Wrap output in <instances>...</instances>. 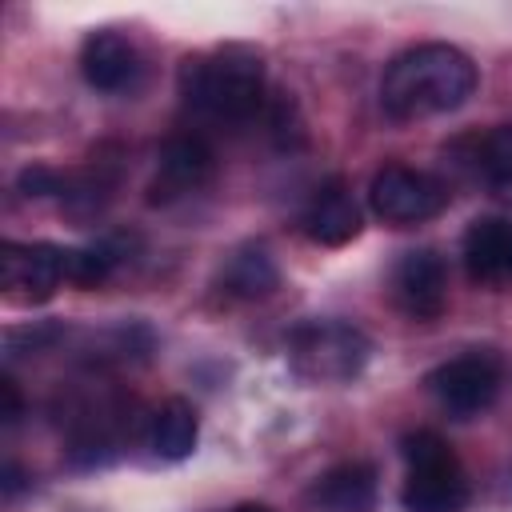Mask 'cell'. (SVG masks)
Instances as JSON below:
<instances>
[{
	"mask_svg": "<svg viewBox=\"0 0 512 512\" xmlns=\"http://www.w3.org/2000/svg\"><path fill=\"white\" fill-rule=\"evenodd\" d=\"M476 84L480 72L456 44H416L388 60L380 76V104L392 120H424L468 104Z\"/></svg>",
	"mask_w": 512,
	"mask_h": 512,
	"instance_id": "obj_1",
	"label": "cell"
},
{
	"mask_svg": "<svg viewBox=\"0 0 512 512\" xmlns=\"http://www.w3.org/2000/svg\"><path fill=\"white\" fill-rule=\"evenodd\" d=\"M180 96L192 112L240 124L264 104V56L248 44H224L180 64Z\"/></svg>",
	"mask_w": 512,
	"mask_h": 512,
	"instance_id": "obj_2",
	"label": "cell"
},
{
	"mask_svg": "<svg viewBox=\"0 0 512 512\" xmlns=\"http://www.w3.org/2000/svg\"><path fill=\"white\" fill-rule=\"evenodd\" d=\"M368 356H372V340L348 320L316 316L288 332V368L308 384L356 380L364 372Z\"/></svg>",
	"mask_w": 512,
	"mask_h": 512,
	"instance_id": "obj_3",
	"label": "cell"
},
{
	"mask_svg": "<svg viewBox=\"0 0 512 512\" xmlns=\"http://www.w3.org/2000/svg\"><path fill=\"white\" fill-rule=\"evenodd\" d=\"M400 456L408 464L400 500L408 512H464L468 476L452 452V444L428 428L408 432L400 440Z\"/></svg>",
	"mask_w": 512,
	"mask_h": 512,
	"instance_id": "obj_4",
	"label": "cell"
},
{
	"mask_svg": "<svg viewBox=\"0 0 512 512\" xmlns=\"http://www.w3.org/2000/svg\"><path fill=\"white\" fill-rule=\"evenodd\" d=\"M448 204V184L404 164H388L368 184V208L384 224H424Z\"/></svg>",
	"mask_w": 512,
	"mask_h": 512,
	"instance_id": "obj_5",
	"label": "cell"
},
{
	"mask_svg": "<svg viewBox=\"0 0 512 512\" xmlns=\"http://www.w3.org/2000/svg\"><path fill=\"white\" fill-rule=\"evenodd\" d=\"M424 384H428L432 400L448 416L468 420V416H480L496 400V392H500V360L492 352H460V356L436 364Z\"/></svg>",
	"mask_w": 512,
	"mask_h": 512,
	"instance_id": "obj_6",
	"label": "cell"
},
{
	"mask_svg": "<svg viewBox=\"0 0 512 512\" xmlns=\"http://www.w3.org/2000/svg\"><path fill=\"white\" fill-rule=\"evenodd\" d=\"M64 284V248L60 244H16L0 248V288L16 304H40Z\"/></svg>",
	"mask_w": 512,
	"mask_h": 512,
	"instance_id": "obj_7",
	"label": "cell"
},
{
	"mask_svg": "<svg viewBox=\"0 0 512 512\" xmlns=\"http://www.w3.org/2000/svg\"><path fill=\"white\" fill-rule=\"evenodd\" d=\"M392 300L412 320H436L448 304V272L436 248H412L392 268Z\"/></svg>",
	"mask_w": 512,
	"mask_h": 512,
	"instance_id": "obj_8",
	"label": "cell"
},
{
	"mask_svg": "<svg viewBox=\"0 0 512 512\" xmlns=\"http://www.w3.org/2000/svg\"><path fill=\"white\" fill-rule=\"evenodd\" d=\"M464 268L480 288H492V292L512 288V220L508 216H476L468 224Z\"/></svg>",
	"mask_w": 512,
	"mask_h": 512,
	"instance_id": "obj_9",
	"label": "cell"
},
{
	"mask_svg": "<svg viewBox=\"0 0 512 512\" xmlns=\"http://www.w3.org/2000/svg\"><path fill=\"white\" fill-rule=\"evenodd\" d=\"M212 176V148L200 136H172L156 156V180L148 188L152 204H172L196 188H204Z\"/></svg>",
	"mask_w": 512,
	"mask_h": 512,
	"instance_id": "obj_10",
	"label": "cell"
},
{
	"mask_svg": "<svg viewBox=\"0 0 512 512\" xmlns=\"http://www.w3.org/2000/svg\"><path fill=\"white\" fill-rule=\"evenodd\" d=\"M80 72L96 92H124L140 76V52L128 36L100 28L80 44Z\"/></svg>",
	"mask_w": 512,
	"mask_h": 512,
	"instance_id": "obj_11",
	"label": "cell"
},
{
	"mask_svg": "<svg viewBox=\"0 0 512 512\" xmlns=\"http://www.w3.org/2000/svg\"><path fill=\"white\" fill-rule=\"evenodd\" d=\"M300 224H304L308 240H316L324 248H340V244L360 236V208L340 180H328L324 188L312 192Z\"/></svg>",
	"mask_w": 512,
	"mask_h": 512,
	"instance_id": "obj_12",
	"label": "cell"
},
{
	"mask_svg": "<svg viewBox=\"0 0 512 512\" xmlns=\"http://www.w3.org/2000/svg\"><path fill=\"white\" fill-rule=\"evenodd\" d=\"M308 500L320 512H372L376 504V468L364 460H344L316 476L308 488Z\"/></svg>",
	"mask_w": 512,
	"mask_h": 512,
	"instance_id": "obj_13",
	"label": "cell"
},
{
	"mask_svg": "<svg viewBox=\"0 0 512 512\" xmlns=\"http://www.w3.org/2000/svg\"><path fill=\"white\" fill-rule=\"evenodd\" d=\"M448 152L456 156L460 168H468L496 192L512 188V124H496L476 136H460Z\"/></svg>",
	"mask_w": 512,
	"mask_h": 512,
	"instance_id": "obj_14",
	"label": "cell"
},
{
	"mask_svg": "<svg viewBox=\"0 0 512 512\" xmlns=\"http://www.w3.org/2000/svg\"><path fill=\"white\" fill-rule=\"evenodd\" d=\"M196 436H200V420H196V408L188 400H164L148 420V448L160 460L192 456Z\"/></svg>",
	"mask_w": 512,
	"mask_h": 512,
	"instance_id": "obj_15",
	"label": "cell"
},
{
	"mask_svg": "<svg viewBox=\"0 0 512 512\" xmlns=\"http://www.w3.org/2000/svg\"><path fill=\"white\" fill-rule=\"evenodd\" d=\"M220 284L236 300H264L280 284V272H276V264H272V256H268L264 244H244V248H236L224 260Z\"/></svg>",
	"mask_w": 512,
	"mask_h": 512,
	"instance_id": "obj_16",
	"label": "cell"
},
{
	"mask_svg": "<svg viewBox=\"0 0 512 512\" xmlns=\"http://www.w3.org/2000/svg\"><path fill=\"white\" fill-rule=\"evenodd\" d=\"M116 264V252L108 244H92V248H64V280L76 288H96L108 280Z\"/></svg>",
	"mask_w": 512,
	"mask_h": 512,
	"instance_id": "obj_17",
	"label": "cell"
},
{
	"mask_svg": "<svg viewBox=\"0 0 512 512\" xmlns=\"http://www.w3.org/2000/svg\"><path fill=\"white\" fill-rule=\"evenodd\" d=\"M56 336H60V324L8 328V336H4V356H8V360H16V356H24V352H40V348H48Z\"/></svg>",
	"mask_w": 512,
	"mask_h": 512,
	"instance_id": "obj_18",
	"label": "cell"
},
{
	"mask_svg": "<svg viewBox=\"0 0 512 512\" xmlns=\"http://www.w3.org/2000/svg\"><path fill=\"white\" fill-rule=\"evenodd\" d=\"M0 392H4V420L16 424V420H20V392H16V380L4 376V380H0Z\"/></svg>",
	"mask_w": 512,
	"mask_h": 512,
	"instance_id": "obj_19",
	"label": "cell"
},
{
	"mask_svg": "<svg viewBox=\"0 0 512 512\" xmlns=\"http://www.w3.org/2000/svg\"><path fill=\"white\" fill-rule=\"evenodd\" d=\"M232 512H272V508L268 504H236Z\"/></svg>",
	"mask_w": 512,
	"mask_h": 512,
	"instance_id": "obj_20",
	"label": "cell"
},
{
	"mask_svg": "<svg viewBox=\"0 0 512 512\" xmlns=\"http://www.w3.org/2000/svg\"><path fill=\"white\" fill-rule=\"evenodd\" d=\"M500 196H504V200H508V204H512V188H504V192H500Z\"/></svg>",
	"mask_w": 512,
	"mask_h": 512,
	"instance_id": "obj_21",
	"label": "cell"
}]
</instances>
